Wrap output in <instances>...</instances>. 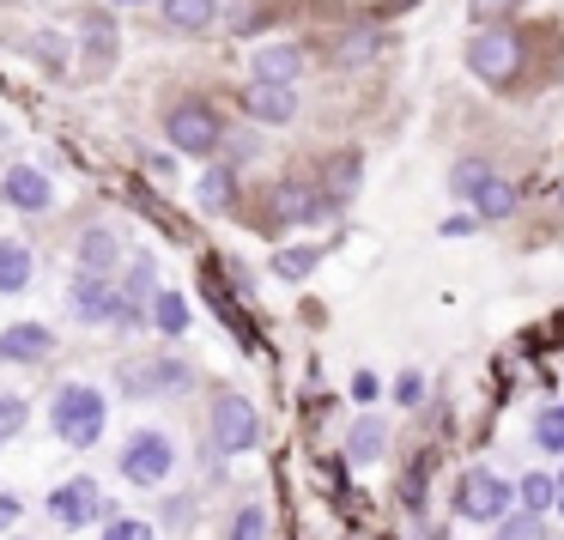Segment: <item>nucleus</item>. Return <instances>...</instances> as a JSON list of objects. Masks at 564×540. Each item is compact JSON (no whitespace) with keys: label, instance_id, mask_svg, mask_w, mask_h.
Segmentation results:
<instances>
[{"label":"nucleus","instance_id":"a878e982","mask_svg":"<svg viewBox=\"0 0 564 540\" xmlns=\"http://www.w3.org/2000/svg\"><path fill=\"white\" fill-rule=\"evenodd\" d=\"M316 249L310 244H297V249H280V256H273V273H280V280H310V268H316Z\"/></svg>","mask_w":564,"mask_h":540},{"label":"nucleus","instance_id":"5701e85b","mask_svg":"<svg viewBox=\"0 0 564 540\" xmlns=\"http://www.w3.org/2000/svg\"><path fill=\"white\" fill-rule=\"evenodd\" d=\"M534 443L546 455H564V401H552V407L534 413Z\"/></svg>","mask_w":564,"mask_h":540},{"label":"nucleus","instance_id":"c756f323","mask_svg":"<svg viewBox=\"0 0 564 540\" xmlns=\"http://www.w3.org/2000/svg\"><path fill=\"white\" fill-rule=\"evenodd\" d=\"M31 407L19 401V395H0V438H13V431H25Z\"/></svg>","mask_w":564,"mask_h":540},{"label":"nucleus","instance_id":"c9c22d12","mask_svg":"<svg viewBox=\"0 0 564 540\" xmlns=\"http://www.w3.org/2000/svg\"><path fill=\"white\" fill-rule=\"evenodd\" d=\"M498 7H503V0H479L474 13H479V19H498Z\"/></svg>","mask_w":564,"mask_h":540},{"label":"nucleus","instance_id":"e433bc0d","mask_svg":"<svg viewBox=\"0 0 564 540\" xmlns=\"http://www.w3.org/2000/svg\"><path fill=\"white\" fill-rule=\"evenodd\" d=\"M552 492H558V510H564V467L552 474Z\"/></svg>","mask_w":564,"mask_h":540},{"label":"nucleus","instance_id":"2eb2a0df","mask_svg":"<svg viewBox=\"0 0 564 540\" xmlns=\"http://www.w3.org/2000/svg\"><path fill=\"white\" fill-rule=\"evenodd\" d=\"M37 273V256H31L25 237H0V298H19Z\"/></svg>","mask_w":564,"mask_h":540},{"label":"nucleus","instance_id":"9d476101","mask_svg":"<svg viewBox=\"0 0 564 540\" xmlns=\"http://www.w3.org/2000/svg\"><path fill=\"white\" fill-rule=\"evenodd\" d=\"M0 195H7V207H19V213H50L55 207V183L43 176V164H7Z\"/></svg>","mask_w":564,"mask_h":540},{"label":"nucleus","instance_id":"6ab92c4d","mask_svg":"<svg viewBox=\"0 0 564 540\" xmlns=\"http://www.w3.org/2000/svg\"><path fill=\"white\" fill-rule=\"evenodd\" d=\"M516 201H522V195H516V183H503V176L491 171L486 183H479V195H474V213H479V219H510Z\"/></svg>","mask_w":564,"mask_h":540},{"label":"nucleus","instance_id":"dca6fc26","mask_svg":"<svg viewBox=\"0 0 564 540\" xmlns=\"http://www.w3.org/2000/svg\"><path fill=\"white\" fill-rule=\"evenodd\" d=\"M382 450H389V425H382L377 413L352 419V431H346V462L370 467V462H382Z\"/></svg>","mask_w":564,"mask_h":540},{"label":"nucleus","instance_id":"9b49d317","mask_svg":"<svg viewBox=\"0 0 564 540\" xmlns=\"http://www.w3.org/2000/svg\"><path fill=\"white\" fill-rule=\"evenodd\" d=\"M50 353H55L50 322H13V328H0V365H43Z\"/></svg>","mask_w":564,"mask_h":540},{"label":"nucleus","instance_id":"0eeeda50","mask_svg":"<svg viewBox=\"0 0 564 540\" xmlns=\"http://www.w3.org/2000/svg\"><path fill=\"white\" fill-rule=\"evenodd\" d=\"M213 443H219L225 455H249L261 443V413L249 395H219L213 401Z\"/></svg>","mask_w":564,"mask_h":540},{"label":"nucleus","instance_id":"7ed1b4c3","mask_svg":"<svg viewBox=\"0 0 564 540\" xmlns=\"http://www.w3.org/2000/svg\"><path fill=\"white\" fill-rule=\"evenodd\" d=\"M510 510H516V486L503 474H491V467H467V474L455 479V516H462L467 528H498Z\"/></svg>","mask_w":564,"mask_h":540},{"label":"nucleus","instance_id":"423d86ee","mask_svg":"<svg viewBox=\"0 0 564 540\" xmlns=\"http://www.w3.org/2000/svg\"><path fill=\"white\" fill-rule=\"evenodd\" d=\"M67 310H74L79 328H128V310H122L116 280H86V273H79V280L67 285Z\"/></svg>","mask_w":564,"mask_h":540},{"label":"nucleus","instance_id":"aec40b11","mask_svg":"<svg viewBox=\"0 0 564 540\" xmlns=\"http://www.w3.org/2000/svg\"><path fill=\"white\" fill-rule=\"evenodd\" d=\"M147 322L176 341V334H188V322H195V316H188V298L183 292H159V298H152V310H147Z\"/></svg>","mask_w":564,"mask_h":540},{"label":"nucleus","instance_id":"20e7f679","mask_svg":"<svg viewBox=\"0 0 564 540\" xmlns=\"http://www.w3.org/2000/svg\"><path fill=\"white\" fill-rule=\"evenodd\" d=\"M43 510H50L55 528H91V522H110V498H104V486L91 474H74L62 479V486H50V498H43Z\"/></svg>","mask_w":564,"mask_h":540},{"label":"nucleus","instance_id":"f3484780","mask_svg":"<svg viewBox=\"0 0 564 540\" xmlns=\"http://www.w3.org/2000/svg\"><path fill=\"white\" fill-rule=\"evenodd\" d=\"M79 37H86V67H91V74H110V67H116V19L110 13H91L86 25H79Z\"/></svg>","mask_w":564,"mask_h":540},{"label":"nucleus","instance_id":"2f4dec72","mask_svg":"<svg viewBox=\"0 0 564 540\" xmlns=\"http://www.w3.org/2000/svg\"><path fill=\"white\" fill-rule=\"evenodd\" d=\"M31 50L50 62V74H55V67H67V37H50V31H43V37H31Z\"/></svg>","mask_w":564,"mask_h":540},{"label":"nucleus","instance_id":"ddd939ff","mask_svg":"<svg viewBox=\"0 0 564 540\" xmlns=\"http://www.w3.org/2000/svg\"><path fill=\"white\" fill-rule=\"evenodd\" d=\"M268 207H273V219H285V225H316V219H328V195H316V188H297V183H280Z\"/></svg>","mask_w":564,"mask_h":540},{"label":"nucleus","instance_id":"f03ea898","mask_svg":"<svg viewBox=\"0 0 564 540\" xmlns=\"http://www.w3.org/2000/svg\"><path fill=\"white\" fill-rule=\"evenodd\" d=\"M176 438L164 425H140V431H128V443H122V455H116V474L128 479V486H140V492H159V486H171V474H176Z\"/></svg>","mask_w":564,"mask_h":540},{"label":"nucleus","instance_id":"72a5a7b5","mask_svg":"<svg viewBox=\"0 0 564 540\" xmlns=\"http://www.w3.org/2000/svg\"><path fill=\"white\" fill-rule=\"evenodd\" d=\"M19 516H25V504H19L13 492H0V528H13Z\"/></svg>","mask_w":564,"mask_h":540},{"label":"nucleus","instance_id":"473e14b6","mask_svg":"<svg viewBox=\"0 0 564 540\" xmlns=\"http://www.w3.org/2000/svg\"><path fill=\"white\" fill-rule=\"evenodd\" d=\"M328 183H334V195H352V188H358V159H334Z\"/></svg>","mask_w":564,"mask_h":540},{"label":"nucleus","instance_id":"1a4fd4ad","mask_svg":"<svg viewBox=\"0 0 564 540\" xmlns=\"http://www.w3.org/2000/svg\"><path fill=\"white\" fill-rule=\"evenodd\" d=\"M74 261L86 280H116V268H122V231L116 225H86L74 244Z\"/></svg>","mask_w":564,"mask_h":540},{"label":"nucleus","instance_id":"c85d7f7f","mask_svg":"<svg viewBox=\"0 0 564 540\" xmlns=\"http://www.w3.org/2000/svg\"><path fill=\"white\" fill-rule=\"evenodd\" d=\"M225 201H231V171L213 164V171L200 176V207H225Z\"/></svg>","mask_w":564,"mask_h":540},{"label":"nucleus","instance_id":"bb28decb","mask_svg":"<svg viewBox=\"0 0 564 540\" xmlns=\"http://www.w3.org/2000/svg\"><path fill=\"white\" fill-rule=\"evenodd\" d=\"M98 540H159V528H152V522H140V516H110Z\"/></svg>","mask_w":564,"mask_h":540},{"label":"nucleus","instance_id":"39448f33","mask_svg":"<svg viewBox=\"0 0 564 540\" xmlns=\"http://www.w3.org/2000/svg\"><path fill=\"white\" fill-rule=\"evenodd\" d=\"M164 140H171L176 152H188V159H213L219 140H225V122L207 104H171V110H164Z\"/></svg>","mask_w":564,"mask_h":540},{"label":"nucleus","instance_id":"412c9836","mask_svg":"<svg viewBox=\"0 0 564 540\" xmlns=\"http://www.w3.org/2000/svg\"><path fill=\"white\" fill-rule=\"evenodd\" d=\"M516 510H522V516H540V522H546V510H558L552 474H522V486H516Z\"/></svg>","mask_w":564,"mask_h":540},{"label":"nucleus","instance_id":"f704fd0d","mask_svg":"<svg viewBox=\"0 0 564 540\" xmlns=\"http://www.w3.org/2000/svg\"><path fill=\"white\" fill-rule=\"evenodd\" d=\"M377 389H382V382L370 377V370H358V377H352V395H358V401H377Z\"/></svg>","mask_w":564,"mask_h":540},{"label":"nucleus","instance_id":"a211bd4d","mask_svg":"<svg viewBox=\"0 0 564 540\" xmlns=\"http://www.w3.org/2000/svg\"><path fill=\"white\" fill-rule=\"evenodd\" d=\"M159 13L171 31H183V37H200V31L219 19V0H159Z\"/></svg>","mask_w":564,"mask_h":540},{"label":"nucleus","instance_id":"cd10ccee","mask_svg":"<svg viewBox=\"0 0 564 540\" xmlns=\"http://www.w3.org/2000/svg\"><path fill=\"white\" fill-rule=\"evenodd\" d=\"M498 540H546V522H540V516H503L498 522Z\"/></svg>","mask_w":564,"mask_h":540},{"label":"nucleus","instance_id":"f8f14e48","mask_svg":"<svg viewBox=\"0 0 564 540\" xmlns=\"http://www.w3.org/2000/svg\"><path fill=\"white\" fill-rule=\"evenodd\" d=\"M243 110L256 116V122H268V128H285L297 116V91L292 86H256V79H249V86H243Z\"/></svg>","mask_w":564,"mask_h":540},{"label":"nucleus","instance_id":"f257e3e1","mask_svg":"<svg viewBox=\"0 0 564 540\" xmlns=\"http://www.w3.org/2000/svg\"><path fill=\"white\" fill-rule=\"evenodd\" d=\"M50 431L67 443V450H91V443H104V431H110V395L98 389V382H55L50 395Z\"/></svg>","mask_w":564,"mask_h":540},{"label":"nucleus","instance_id":"b1692460","mask_svg":"<svg viewBox=\"0 0 564 540\" xmlns=\"http://www.w3.org/2000/svg\"><path fill=\"white\" fill-rule=\"evenodd\" d=\"M268 504H237L231 528H225V540H268Z\"/></svg>","mask_w":564,"mask_h":540},{"label":"nucleus","instance_id":"4468645a","mask_svg":"<svg viewBox=\"0 0 564 540\" xmlns=\"http://www.w3.org/2000/svg\"><path fill=\"white\" fill-rule=\"evenodd\" d=\"M256 86H297V74H304V50L297 43H268V50H256Z\"/></svg>","mask_w":564,"mask_h":540},{"label":"nucleus","instance_id":"4be33fe9","mask_svg":"<svg viewBox=\"0 0 564 540\" xmlns=\"http://www.w3.org/2000/svg\"><path fill=\"white\" fill-rule=\"evenodd\" d=\"M128 389H140V395H159V389H188V365H176V358H164V365H152V370H134L128 377Z\"/></svg>","mask_w":564,"mask_h":540},{"label":"nucleus","instance_id":"7c9ffc66","mask_svg":"<svg viewBox=\"0 0 564 540\" xmlns=\"http://www.w3.org/2000/svg\"><path fill=\"white\" fill-rule=\"evenodd\" d=\"M394 401L419 407V401H425V377H419V370H401V377H394Z\"/></svg>","mask_w":564,"mask_h":540},{"label":"nucleus","instance_id":"6e6552de","mask_svg":"<svg viewBox=\"0 0 564 540\" xmlns=\"http://www.w3.org/2000/svg\"><path fill=\"white\" fill-rule=\"evenodd\" d=\"M467 67H474L479 86H510V74L522 67V50H516L510 31H479L467 43Z\"/></svg>","mask_w":564,"mask_h":540},{"label":"nucleus","instance_id":"393cba45","mask_svg":"<svg viewBox=\"0 0 564 540\" xmlns=\"http://www.w3.org/2000/svg\"><path fill=\"white\" fill-rule=\"evenodd\" d=\"M486 176H491V164H486V159H462V164H455V171H449V195L474 201V195H479V183H486Z\"/></svg>","mask_w":564,"mask_h":540}]
</instances>
